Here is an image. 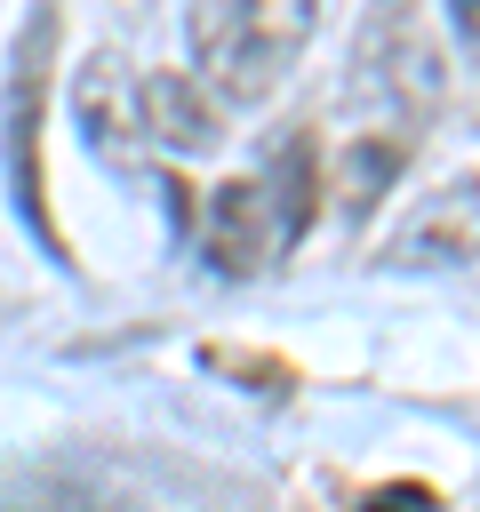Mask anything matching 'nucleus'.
<instances>
[{
	"label": "nucleus",
	"instance_id": "2",
	"mask_svg": "<svg viewBox=\"0 0 480 512\" xmlns=\"http://www.w3.org/2000/svg\"><path fill=\"white\" fill-rule=\"evenodd\" d=\"M304 40H312V8H192L184 16V48L200 64V88L224 104L272 96V80L288 72V56Z\"/></svg>",
	"mask_w": 480,
	"mask_h": 512
},
{
	"label": "nucleus",
	"instance_id": "3",
	"mask_svg": "<svg viewBox=\"0 0 480 512\" xmlns=\"http://www.w3.org/2000/svg\"><path fill=\"white\" fill-rule=\"evenodd\" d=\"M384 256L392 264H472L480 256V176H456L432 200H416V216L392 232Z\"/></svg>",
	"mask_w": 480,
	"mask_h": 512
},
{
	"label": "nucleus",
	"instance_id": "1",
	"mask_svg": "<svg viewBox=\"0 0 480 512\" xmlns=\"http://www.w3.org/2000/svg\"><path fill=\"white\" fill-rule=\"evenodd\" d=\"M304 216H312V152H304V144H272L248 176H232V184L208 192L200 256H208L216 272L248 280V272H264V264H280V256L296 248Z\"/></svg>",
	"mask_w": 480,
	"mask_h": 512
},
{
	"label": "nucleus",
	"instance_id": "4",
	"mask_svg": "<svg viewBox=\"0 0 480 512\" xmlns=\"http://www.w3.org/2000/svg\"><path fill=\"white\" fill-rule=\"evenodd\" d=\"M144 144H168V152H208L216 144V96L184 72H160L144 80Z\"/></svg>",
	"mask_w": 480,
	"mask_h": 512
}]
</instances>
